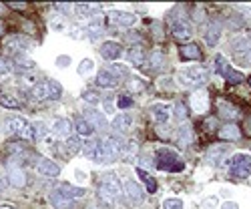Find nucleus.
<instances>
[{
    "instance_id": "nucleus-15",
    "label": "nucleus",
    "mask_w": 251,
    "mask_h": 209,
    "mask_svg": "<svg viewBox=\"0 0 251 209\" xmlns=\"http://www.w3.org/2000/svg\"><path fill=\"white\" fill-rule=\"evenodd\" d=\"M100 56L104 60H117L123 56V47L119 43H115V40H107V43H102L100 45Z\"/></svg>"
},
{
    "instance_id": "nucleus-35",
    "label": "nucleus",
    "mask_w": 251,
    "mask_h": 209,
    "mask_svg": "<svg viewBox=\"0 0 251 209\" xmlns=\"http://www.w3.org/2000/svg\"><path fill=\"white\" fill-rule=\"evenodd\" d=\"M137 175H139V179H143L145 185H147V191H149V193H155V191H157V181H155L147 171H143L141 167H137Z\"/></svg>"
},
{
    "instance_id": "nucleus-34",
    "label": "nucleus",
    "mask_w": 251,
    "mask_h": 209,
    "mask_svg": "<svg viewBox=\"0 0 251 209\" xmlns=\"http://www.w3.org/2000/svg\"><path fill=\"white\" fill-rule=\"evenodd\" d=\"M80 149H85V145H82V139H80V137H69V139L65 141V151H67L69 155H75V153H78Z\"/></svg>"
},
{
    "instance_id": "nucleus-39",
    "label": "nucleus",
    "mask_w": 251,
    "mask_h": 209,
    "mask_svg": "<svg viewBox=\"0 0 251 209\" xmlns=\"http://www.w3.org/2000/svg\"><path fill=\"white\" fill-rule=\"evenodd\" d=\"M85 155H87L91 161L99 163V141H97V139H95V141H89V143L85 145Z\"/></svg>"
},
{
    "instance_id": "nucleus-9",
    "label": "nucleus",
    "mask_w": 251,
    "mask_h": 209,
    "mask_svg": "<svg viewBox=\"0 0 251 209\" xmlns=\"http://www.w3.org/2000/svg\"><path fill=\"white\" fill-rule=\"evenodd\" d=\"M109 20L113 25L121 26V28H129L137 23V16L133 12H127V10H111L109 12Z\"/></svg>"
},
{
    "instance_id": "nucleus-21",
    "label": "nucleus",
    "mask_w": 251,
    "mask_h": 209,
    "mask_svg": "<svg viewBox=\"0 0 251 209\" xmlns=\"http://www.w3.org/2000/svg\"><path fill=\"white\" fill-rule=\"evenodd\" d=\"M125 195H127V199L131 203H135V205H139L145 199V191H143V187L137 181H127L125 183Z\"/></svg>"
},
{
    "instance_id": "nucleus-20",
    "label": "nucleus",
    "mask_w": 251,
    "mask_h": 209,
    "mask_svg": "<svg viewBox=\"0 0 251 209\" xmlns=\"http://www.w3.org/2000/svg\"><path fill=\"white\" fill-rule=\"evenodd\" d=\"M73 10L78 18H93L95 14H100L102 8L100 4H95V2H78L73 6Z\"/></svg>"
},
{
    "instance_id": "nucleus-40",
    "label": "nucleus",
    "mask_w": 251,
    "mask_h": 209,
    "mask_svg": "<svg viewBox=\"0 0 251 209\" xmlns=\"http://www.w3.org/2000/svg\"><path fill=\"white\" fill-rule=\"evenodd\" d=\"M137 153H139L137 141H129V145H125V161L127 163H133L137 159Z\"/></svg>"
},
{
    "instance_id": "nucleus-43",
    "label": "nucleus",
    "mask_w": 251,
    "mask_h": 209,
    "mask_svg": "<svg viewBox=\"0 0 251 209\" xmlns=\"http://www.w3.org/2000/svg\"><path fill=\"white\" fill-rule=\"evenodd\" d=\"M80 99L85 101V103H91V104H97L100 101V97H99V93L95 89H85V91L80 93Z\"/></svg>"
},
{
    "instance_id": "nucleus-51",
    "label": "nucleus",
    "mask_w": 251,
    "mask_h": 209,
    "mask_svg": "<svg viewBox=\"0 0 251 209\" xmlns=\"http://www.w3.org/2000/svg\"><path fill=\"white\" fill-rule=\"evenodd\" d=\"M125 36H127V34H125ZM129 40H131V43H141L143 36L139 32H129Z\"/></svg>"
},
{
    "instance_id": "nucleus-5",
    "label": "nucleus",
    "mask_w": 251,
    "mask_h": 209,
    "mask_svg": "<svg viewBox=\"0 0 251 209\" xmlns=\"http://www.w3.org/2000/svg\"><path fill=\"white\" fill-rule=\"evenodd\" d=\"M225 165L229 169V175L233 179H245L251 175V155H247V153L233 155L231 159L225 161Z\"/></svg>"
},
{
    "instance_id": "nucleus-17",
    "label": "nucleus",
    "mask_w": 251,
    "mask_h": 209,
    "mask_svg": "<svg viewBox=\"0 0 251 209\" xmlns=\"http://www.w3.org/2000/svg\"><path fill=\"white\" fill-rule=\"evenodd\" d=\"M85 119L93 125V129H100V131H104L109 127V121H107V117H104V113H100V111H97V109H93V107H89V109H85Z\"/></svg>"
},
{
    "instance_id": "nucleus-48",
    "label": "nucleus",
    "mask_w": 251,
    "mask_h": 209,
    "mask_svg": "<svg viewBox=\"0 0 251 209\" xmlns=\"http://www.w3.org/2000/svg\"><path fill=\"white\" fill-rule=\"evenodd\" d=\"M163 209H183V201L179 197H169L163 201Z\"/></svg>"
},
{
    "instance_id": "nucleus-55",
    "label": "nucleus",
    "mask_w": 251,
    "mask_h": 209,
    "mask_svg": "<svg viewBox=\"0 0 251 209\" xmlns=\"http://www.w3.org/2000/svg\"><path fill=\"white\" fill-rule=\"evenodd\" d=\"M241 60L245 62V65H251V49H249V51H245V54L241 56Z\"/></svg>"
},
{
    "instance_id": "nucleus-62",
    "label": "nucleus",
    "mask_w": 251,
    "mask_h": 209,
    "mask_svg": "<svg viewBox=\"0 0 251 209\" xmlns=\"http://www.w3.org/2000/svg\"><path fill=\"white\" fill-rule=\"evenodd\" d=\"M0 34H2V23H0Z\"/></svg>"
},
{
    "instance_id": "nucleus-59",
    "label": "nucleus",
    "mask_w": 251,
    "mask_h": 209,
    "mask_svg": "<svg viewBox=\"0 0 251 209\" xmlns=\"http://www.w3.org/2000/svg\"><path fill=\"white\" fill-rule=\"evenodd\" d=\"M4 187H6V181H4L2 177H0V191H4Z\"/></svg>"
},
{
    "instance_id": "nucleus-12",
    "label": "nucleus",
    "mask_w": 251,
    "mask_h": 209,
    "mask_svg": "<svg viewBox=\"0 0 251 209\" xmlns=\"http://www.w3.org/2000/svg\"><path fill=\"white\" fill-rule=\"evenodd\" d=\"M47 133H49L47 125L43 121H34V123H28L26 125V129L23 131V137L25 139H30V141H40Z\"/></svg>"
},
{
    "instance_id": "nucleus-11",
    "label": "nucleus",
    "mask_w": 251,
    "mask_h": 209,
    "mask_svg": "<svg viewBox=\"0 0 251 209\" xmlns=\"http://www.w3.org/2000/svg\"><path fill=\"white\" fill-rule=\"evenodd\" d=\"M10 69L14 73H28L34 69V60L30 56H26L25 52H18L10 58Z\"/></svg>"
},
{
    "instance_id": "nucleus-36",
    "label": "nucleus",
    "mask_w": 251,
    "mask_h": 209,
    "mask_svg": "<svg viewBox=\"0 0 251 209\" xmlns=\"http://www.w3.org/2000/svg\"><path fill=\"white\" fill-rule=\"evenodd\" d=\"M173 113H175V119L183 125V123H187V117H189V109L185 107V103H181V101H177L175 103V107L171 109Z\"/></svg>"
},
{
    "instance_id": "nucleus-50",
    "label": "nucleus",
    "mask_w": 251,
    "mask_h": 209,
    "mask_svg": "<svg viewBox=\"0 0 251 209\" xmlns=\"http://www.w3.org/2000/svg\"><path fill=\"white\" fill-rule=\"evenodd\" d=\"M73 6H75V4H71V2H56V4H54V8H56L58 12H62V14H69V12L73 10Z\"/></svg>"
},
{
    "instance_id": "nucleus-32",
    "label": "nucleus",
    "mask_w": 251,
    "mask_h": 209,
    "mask_svg": "<svg viewBox=\"0 0 251 209\" xmlns=\"http://www.w3.org/2000/svg\"><path fill=\"white\" fill-rule=\"evenodd\" d=\"M227 82H231V85H239V82H243L245 80V77H243V73H239V71H235L233 67H227L225 71H223V75H221Z\"/></svg>"
},
{
    "instance_id": "nucleus-56",
    "label": "nucleus",
    "mask_w": 251,
    "mask_h": 209,
    "mask_svg": "<svg viewBox=\"0 0 251 209\" xmlns=\"http://www.w3.org/2000/svg\"><path fill=\"white\" fill-rule=\"evenodd\" d=\"M6 73H8L6 62H4V60H0V75H6Z\"/></svg>"
},
{
    "instance_id": "nucleus-46",
    "label": "nucleus",
    "mask_w": 251,
    "mask_h": 209,
    "mask_svg": "<svg viewBox=\"0 0 251 209\" xmlns=\"http://www.w3.org/2000/svg\"><path fill=\"white\" fill-rule=\"evenodd\" d=\"M163 60H165V58H163V52H161V51H153V52H151V58H149V65H151L153 69H161V67H163Z\"/></svg>"
},
{
    "instance_id": "nucleus-2",
    "label": "nucleus",
    "mask_w": 251,
    "mask_h": 209,
    "mask_svg": "<svg viewBox=\"0 0 251 209\" xmlns=\"http://www.w3.org/2000/svg\"><path fill=\"white\" fill-rule=\"evenodd\" d=\"M155 167L159 171H167V173H181L185 171V161L173 149L161 147L155 151Z\"/></svg>"
},
{
    "instance_id": "nucleus-1",
    "label": "nucleus",
    "mask_w": 251,
    "mask_h": 209,
    "mask_svg": "<svg viewBox=\"0 0 251 209\" xmlns=\"http://www.w3.org/2000/svg\"><path fill=\"white\" fill-rule=\"evenodd\" d=\"M85 187H76V185H71V183H62L58 185L56 189L50 191L49 195V201L52 207L56 209H75L76 207V201L85 195Z\"/></svg>"
},
{
    "instance_id": "nucleus-8",
    "label": "nucleus",
    "mask_w": 251,
    "mask_h": 209,
    "mask_svg": "<svg viewBox=\"0 0 251 209\" xmlns=\"http://www.w3.org/2000/svg\"><path fill=\"white\" fill-rule=\"evenodd\" d=\"M8 183L12 187H18V189H23V187L26 185V173L20 169L18 159H14V161L8 163Z\"/></svg>"
},
{
    "instance_id": "nucleus-19",
    "label": "nucleus",
    "mask_w": 251,
    "mask_h": 209,
    "mask_svg": "<svg viewBox=\"0 0 251 209\" xmlns=\"http://www.w3.org/2000/svg\"><path fill=\"white\" fill-rule=\"evenodd\" d=\"M73 121L71 119H56L52 123V135L58 139H69L73 133Z\"/></svg>"
},
{
    "instance_id": "nucleus-4",
    "label": "nucleus",
    "mask_w": 251,
    "mask_h": 209,
    "mask_svg": "<svg viewBox=\"0 0 251 209\" xmlns=\"http://www.w3.org/2000/svg\"><path fill=\"white\" fill-rule=\"evenodd\" d=\"M97 141H99V163L100 165H107V163L119 159L121 151L125 149V143L119 137L104 135V137H100Z\"/></svg>"
},
{
    "instance_id": "nucleus-6",
    "label": "nucleus",
    "mask_w": 251,
    "mask_h": 209,
    "mask_svg": "<svg viewBox=\"0 0 251 209\" xmlns=\"http://www.w3.org/2000/svg\"><path fill=\"white\" fill-rule=\"evenodd\" d=\"M179 82L187 89H201L205 82H207V71L205 69H199V67H187L179 73Z\"/></svg>"
},
{
    "instance_id": "nucleus-18",
    "label": "nucleus",
    "mask_w": 251,
    "mask_h": 209,
    "mask_svg": "<svg viewBox=\"0 0 251 209\" xmlns=\"http://www.w3.org/2000/svg\"><path fill=\"white\" fill-rule=\"evenodd\" d=\"M36 171L40 173V175H47V177H58L60 175V165L56 163V161H52V159H40L38 163H36Z\"/></svg>"
},
{
    "instance_id": "nucleus-60",
    "label": "nucleus",
    "mask_w": 251,
    "mask_h": 209,
    "mask_svg": "<svg viewBox=\"0 0 251 209\" xmlns=\"http://www.w3.org/2000/svg\"><path fill=\"white\" fill-rule=\"evenodd\" d=\"M245 38H247V43H249V45H251V30H249V34H247V36H245Z\"/></svg>"
},
{
    "instance_id": "nucleus-10",
    "label": "nucleus",
    "mask_w": 251,
    "mask_h": 209,
    "mask_svg": "<svg viewBox=\"0 0 251 209\" xmlns=\"http://www.w3.org/2000/svg\"><path fill=\"white\" fill-rule=\"evenodd\" d=\"M221 34H223V25H221V20H217V18H213L211 23L207 25V30H205V45L207 47H215L217 43H219V38H221Z\"/></svg>"
},
{
    "instance_id": "nucleus-58",
    "label": "nucleus",
    "mask_w": 251,
    "mask_h": 209,
    "mask_svg": "<svg viewBox=\"0 0 251 209\" xmlns=\"http://www.w3.org/2000/svg\"><path fill=\"white\" fill-rule=\"evenodd\" d=\"M239 10H241V12H247V14H251V6H239Z\"/></svg>"
},
{
    "instance_id": "nucleus-47",
    "label": "nucleus",
    "mask_w": 251,
    "mask_h": 209,
    "mask_svg": "<svg viewBox=\"0 0 251 209\" xmlns=\"http://www.w3.org/2000/svg\"><path fill=\"white\" fill-rule=\"evenodd\" d=\"M145 89V80L139 78V77H131V82H129V91L131 93H141Z\"/></svg>"
},
{
    "instance_id": "nucleus-42",
    "label": "nucleus",
    "mask_w": 251,
    "mask_h": 209,
    "mask_svg": "<svg viewBox=\"0 0 251 209\" xmlns=\"http://www.w3.org/2000/svg\"><path fill=\"white\" fill-rule=\"evenodd\" d=\"M62 95V87L58 85V82L54 78L49 80V101H58Z\"/></svg>"
},
{
    "instance_id": "nucleus-3",
    "label": "nucleus",
    "mask_w": 251,
    "mask_h": 209,
    "mask_svg": "<svg viewBox=\"0 0 251 209\" xmlns=\"http://www.w3.org/2000/svg\"><path fill=\"white\" fill-rule=\"evenodd\" d=\"M99 197H100V201L107 203V207H113L123 199V189H121V183L115 173L102 175V179L99 183Z\"/></svg>"
},
{
    "instance_id": "nucleus-28",
    "label": "nucleus",
    "mask_w": 251,
    "mask_h": 209,
    "mask_svg": "<svg viewBox=\"0 0 251 209\" xmlns=\"http://www.w3.org/2000/svg\"><path fill=\"white\" fill-rule=\"evenodd\" d=\"M219 137H221L223 141H237V139L241 137V131H239L237 125L227 123V125H223V127L219 129Z\"/></svg>"
},
{
    "instance_id": "nucleus-16",
    "label": "nucleus",
    "mask_w": 251,
    "mask_h": 209,
    "mask_svg": "<svg viewBox=\"0 0 251 209\" xmlns=\"http://www.w3.org/2000/svg\"><path fill=\"white\" fill-rule=\"evenodd\" d=\"M26 47H28V40L25 36H20V34H10V36L4 38V49L10 51V52H14V54L25 52Z\"/></svg>"
},
{
    "instance_id": "nucleus-13",
    "label": "nucleus",
    "mask_w": 251,
    "mask_h": 209,
    "mask_svg": "<svg viewBox=\"0 0 251 209\" xmlns=\"http://www.w3.org/2000/svg\"><path fill=\"white\" fill-rule=\"evenodd\" d=\"M189 104H191V111H195V113H205L207 107H209V95H207V91H203V89L193 91Z\"/></svg>"
},
{
    "instance_id": "nucleus-23",
    "label": "nucleus",
    "mask_w": 251,
    "mask_h": 209,
    "mask_svg": "<svg viewBox=\"0 0 251 209\" xmlns=\"http://www.w3.org/2000/svg\"><path fill=\"white\" fill-rule=\"evenodd\" d=\"M193 141V129L189 123H183L179 125V129L175 131V143L179 145V147H187V145H191Z\"/></svg>"
},
{
    "instance_id": "nucleus-33",
    "label": "nucleus",
    "mask_w": 251,
    "mask_h": 209,
    "mask_svg": "<svg viewBox=\"0 0 251 209\" xmlns=\"http://www.w3.org/2000/svg\"><path fill=\"white\" fill-rule=\"evenodd\" d=\"M129 60L133 62L135 67H143L145 65V60H147V54H145V51L141 47H133L129 51Z\"/></svg>"
},
{
    "instance_id": "nucleus-22",
    "label": "nucleus",
    "mask_w": 251,
    "mask_h": 209,
    "mask_svg": "<svg viewBox=\"0 0 251 209\" xmlns=\"http://www.w3.org/2000/svg\"><path fill=\"white\" fill-rule=\"evenodd\" d=\"M227 153H229L227 145H215V147H211V149L207 151L205 163H209V165H219V163H223V159H225Z\"/></svg>"
},
{
    "instance_id": "nucleus-49",
    "label": "nucleus",
    "mask_w": 251,
    "mask_h": 209,
    "mask_svg": "<svg viewBox=\"0 0 251 209\" xmlns=\"http://www.w3.org/2000/svg\"><path fill=\"white\" fill-rule=\"evenodd\" d=\"M71 62H73V58H71L69 54H60V56H56L54 65H56L58 69H67V67H71Z\"/></svg>"
},
{
    "instance_id": "nucleus-37",
    "label": "nucleus",
    "mask_w": 251,
    "mask_h": 209,
    "mask_svg": "<svg viewBox=\"0 0 251 209\" xmlns=\"http://www.w3.org/2000/svg\"><path fill=\"white\" fill-rule=\"evenodd\" d=\"M75 127H76V131H78V135L80 137H89V135H93V125L87 121V119H76V123H75Z\"/></svg>"
},
{
    "instance_id": "nucleus-27",
    "label": "nucleus",
    "mask_w": 251,
    "mask_h": 209,
    "mask_svg": "<svg viewBox=\"0 0 251 209\" xmlns=\"http://www.w3.org/2000/svg\"><path fill=\"white\" fill-rule=\"evenodd\" d=\"M179 56H181V60H201V51H199V47L197 45H183L181 49H179Z\"/></svg>"
},
{
    "instance_id": "nucleus-53",
    "label": "nucleus",
    "mask_w": 251,
    "mask_h": 209,
    "mask_svg": "<svg viewBox=\"0 0 251 209\" xmlns=\"http://www.w3.org/2000/svg\"><path fill=\"white\" fill-rule=\"evenodd\" d=\"M82 34H85V28H73L71 30V36L73 38H82Z\"/></svg>"
},
{
    "instance_id": "nucleus-14",
    "label": "nucleus",
    "mask_w": 251,
    "mask_h": 209,
    "mask_svg": "<svg viewBox=\"0 0 251 209\" xmlns=\"http://www.w3.org/2000/svg\"><path fill=\"white\" fill-rule=\"evenodd\" d=\"M149 111H151L153 121L159 123V125H163V123L169 121V119H171V113H173L169 104H165V103H153Z\"/></svg>"
},
{
    "instance_id": "nucleus-31",
    "label": "nucleus",
    "mask_w": 251,
    "mask_h": 209,
    "mask_svg": "<svg viewBox=\"0 0 251 209\" xmlns=\"http://www.w3.org/2000/svg\"><path fill=\"white\" fill-rule=\"evenodd\" d=\"M30 97L36 99V101H49V80L34 85L30 89Z\"/></svg>"
},
{
    "instance_id": "nucleus-29",
    "label": "nucleus",
    "mask_w": 251,
    "mask_h": 209,
    "mask_svg": "<svg viewBox=\"0 0 251 209\" xmlns=\"http://www.w3.org/2000/svg\"><path fill=\"white\" fill-rule=\"evenodd\" d=\"M131 123H133V119H131V115H127V113H121V115H117V117L111 121L113 129H117V131H121V133L127 131V129L131 127Z\"/></svg>"
},
{
    "instance_id": "nucleus-44",
    "label": "nucleus",
    "mask_w": 251,
    "mask_h": 209,
    "mask_svg": "<svg viewBox=\"0 0 251 209\" xmlns=\"http://www.w3.org/2000/svg\"><path fill=\"white\" fill-rule=\"evenodd\" d=\"M0 104H2L4 109H18L20 107V103L12 95H0Z\"/></svg>"
},
{
    "instance_id": "nucleus-52",
    "label": "nucleus",
    "mask_w": 251,
    "mask_h": 209,
    "mask_svg": "<svg viewBox=\"0 0 251 209\" xmlns=\"http://www.w3.org/2000/svg\"><path fill=\"white\" fill-rule=\"evenodd\" d=\"M219 209H239V205H237L235 201H225V203H223Z\"/></svg>"
},
{
    "instance_id": "nucleus-7",
    "label": "nucleus",
    "mask_w": 251,
    "mask_h": 209,
    "mask_svg": "<svg viewBox=\"0 0 251 209\" xmlns=\"http://www.w3.org/2000/svg\"><path fill=\"white\" fill-rule=\"evenodd\" d=\"M171 32L177 40H189L191 34H193V26L187 18H177L171 23Z\"/></svg>"
},
{
    "instance_id": "nucleus-57",
    "label": "nucleus",
    "mask_w": 251,
    "mask_h": 209,
    "mask_svg": "<svg viewBox=\"0 0 251 209\" xmlns=\"http://www.w3.org/2000/svg\"><path fill=\"white\" fill-rule=\"evenodd\" d=\"M50 26H52L54 30H62V28H65V23H52Z\"/></svg>"
},
{
    "instance_id": "nucleus-45",
    "label": "nucleus",
    "mask_w": 251,
    "mask_h": 209,
    "mask_svg": "<svg viewBox=\"0 0 251 209\" xmlns=\"http://www.w3.org/2000/svg\"><path fill=\"white\" fill-rule=\"evenodd\" d=\"M131 107H133V99H131L129 95H121V97H117V109L127 111V109H131Z\"/></svg>"
},
{
    "instance_id": "nucleus-30",
    "label": "nucleus",
    "mask_w": 251,
    "mask_h": 209,
    "mask_svg": "<svg viewBox=\"0 0 251 209\" xmlns=\"http://www.w3.org/2000/svg\"><path fill=\"white\" fill-rule=\"evenodd\" d=\"M85 32L89 34L91 40H99V38L104 34V28H102V25H100V16H97V18L93 20V23L85 28Z\"/></svg>"
},
{
    "instance_id": "nucleus-38",
    "label": "nucleus",
    "mask_w": 251,
    "mask_h": 209,
    "mask_svg": "<svg viewBox=\"0 0 251 209\" xmlns=\"http://www.w3.org/2000/svg\"><path fill=\"white\" fill-rule=\"evenodd\" d=\"M109 73H113L117 78H127L131 75L129 67L127 65H121V62H113V65L109 67Z\"/></svg>"
},
{
    "instance_id": "nucleus-26",
    "label": "nucleus",
    "mask_w": 251,
    "mask_h": 209,
    "mask_svg": "<svg viewBox=\"0 0 251 209\" xmlns=\"http://www.w3.org/2000/svg\"><path fill=\"white\" fill-rule=\"evenodd\" d=\"M26 119L23 117H10L6 121V133L8 135H23V131L26 129Z\"/></svg>"
},
{
    "instance_id": "nucleus-24",
    "label": "nucleus",
    "mask_w": 251,
    "mask_h": 209,
    "mask_svg": "<svg viewBox=\"0 0 251 209\" xmlns=\"http://www.w3.org/2000/svg\"><path fill=\"white\" fill-rule=\"evenodd\" d=\"M95 82H97V87H100V89H113V87L119 85V78L113 73H109V69H102V71L97 73V80Z\"/></svg>"
},
{
    "instance_id": "nucleus-41",
    "label": "nucleus",
    "mask_w": 251,
    "mask_h": 209,
    "mask_svg": "<svg viewBox=\"0 0 251 209\" xmlns=\"http://www.w3.org/2000/svg\"><path fill=\"white\" fill-rule=\"evenodd\" d=\"M78 75L80 77H87V75H91L93 71H95V60H91V58H82L80 62H78Z\"/></svg>"
},
{
    "instance_id": "nucleus-54",
    "label": "nucleus",
    "mask_w": 251,
    "mask_h": 209,
    "mask_svg": "<svg viewBox=\"0 0 251 209\" xmlns=\"http://www.w3.org/2000/svg\"><path fill=\"white\" fill-rule=\"evenodd\" d=\"M75 177H76V181H85V179H87V173L82 171V169H76V171H75Z\"/></svg>"
},
{
    "instance_id": "nucleus-25",
    "label": "nucleus",
    "mask_w": 251,
    "mask_h": 209,
    "mask_svg": "<svg viewBox=\"0 0 251 209\" xmlns=\"http://www.w3.org/2000/svg\"><path fill=\"white\" fill-rule=\"evenodd\" d=\"M217 109H219V115H221L223 119H227V121H237V119L241 117L239 109L233 107V104H231V103H227V101H219Z\"/></svg>"
},
{
    "instance_id": "nucleus-61",
    "label": "nucleus",
    "mask_w": 251,
    "mask_h": 209,
    "mask_svg": "<svg viewBox=\"0 0 251 209\" xmlns=\"http://www.w3.org/2000/svg\"><path fill=\"white\" fill-rule=\"evenodd\" d=\"M0 209H14V207H10V205H0Z\"/></svg>"
}]
</instances>
